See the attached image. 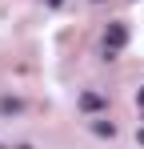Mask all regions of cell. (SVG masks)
Masks as SVG:
<instances>
[{
    "mask_svg": "<svg viewBox=\"0 0 144 149\" xmlns=\"http://www.w3.org/2000/svg\"><path fill=\"white\" fill-rule=\"evenodd\" d=\"M124 45H128V28H124V24H108V32H104V52L116 56Z\"/></svg>",
    "mask_w": 144,
    "mask_h": 149,
    "instance_id": "obj_1",
    "label": "cell"
},
{
    "mask_svg": "<svg viewBox=\"0 0 144 149\" xmlns=\"http://www.w3.org/2000/svg\"><path fill=\"white\" fill-rule=\"evenodd\" d=\"M100 105H104V97H100V93H84V97H80V109H88V113H92V109H100Z\"/></svg>",
    "mask_w": 144,
    "mask_h": 149,
    "instance_id": "obj_2",
    "label": "cell"
},
{
    "mask_svg": "<svg viewBox=\"0 0 144 149\" xmlns=\"http://www.w3.org/2000/svg\"><path fill=\"white\" fill-rule=\"evenodd\" d=\"M92 129L100 133V137H112V133H116V125H112V121H92Z\"/></svg>",
    "mask_w": 144,
    "mask_h": 149,
    "instance_id": "obj_3",
    "label": "cell"
},
{
    "mask_svg": "<svg viewBox=\"0 0 144 149\" xmlns=\"http://www.w3.org/2000/svg\"><path fill=\"white\" fill-rule=\"evenodd\" d=\"M136 109H140V113H144V89H140V93H136Z\"/></svg>",
    "mask_w": 144,
    "mask_h": 149,
    "instance_id": "obj_4",
    "label": "cell"
},
{
    "mask_svg": "<svg viewBox=\"0 0 144 149\" xmlns=\"http://www.w3.org/2000/svg\"><path fill=\"white\" fill-rule=\"evenodd\" d=\"M140 145H144V129H140Z\"/></svg>",
    "mask_w": 144,
    "mask_h": 149,
    "instance_id": "obj_5",
    "label": "cell"
}]
</instances>
